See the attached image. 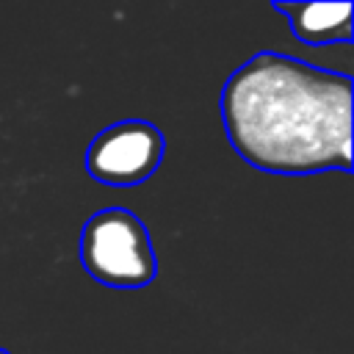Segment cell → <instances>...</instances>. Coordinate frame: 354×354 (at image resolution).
Instances as JSON below:
<instances>
[{
	"label": "cell",
	"mask_w": 354,
	"mask_h": 354,
	"mask_svg": "<svg viewBox=\"0 0 354 354\" xmlns=\"http://www.w3.org/2000/svg\"><path fill=\"white\" fill-rule=\"evenodd\" d=\"M163 158V133L144 119H124L105 127L86 149V169L105 185H138Z\"/></svg>",
	"instance_id": "3957f363"
},
{
	"label": "cell",
	"mask_w": 354,
	"mask_h": 354,
	"mask_svg": "<svg viewBox=\"0 0 354 354\" xmlns=\"http://www.w3.org/2000/svg\"><path fill=\"white\" fill-rule=\"evenodd\" d=\"M0 354H8V351H3V348H0Z\"/></svg>",
	"instance_id": "5b68a950"
},
{
	"label": "cell",
	"mask_w": 354,
	"mask_h": 354,
	"mask_svg": "<svg viewBox=\"0 0 354 354\" xmlns=\"http://www.w3.org/2000/svg\"><path fill=\"white\" fill-rule=\"evenodd\" d=\"M80 263L105 288L136 290L155 279L158 260L141 218L124 207L94 213L80 232Z\"/></svg>",
	"instance_id": "7a4b0ae2"
},
{
	"label": "cell",
	"mask_w": 354,
	"mask_h": 354,
	"mask_svg": "<svg viewBox=\"0 0 354 354\" xmlns=\"http://www.w3.org/2000/svg\"><path fill=\"white\" fill-rule=\"evenodd\" d=\"M241 160L271 174L351 169V77L282 53H257L221 88Z\"/></svg>",
	"instance_id": "6da1fadb"
},
{
	"label": "cell",
	"mask_w": 354,
	"mask_h": 354,
	"mask_svg": "<svg viewBox=\"0 0 354 354\" xmlns=\"http://www.w3.org/2000/svg\"><path fill=\"white\" fill-rule=\"evenodd\" d=\"M288 14L290 30L310 47H326L351 39V3H277Z\"/></svg>",
	"instance_id": "277c9868"
}]
</instances>
